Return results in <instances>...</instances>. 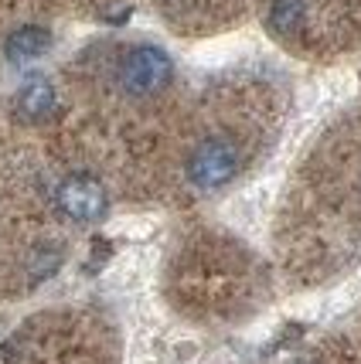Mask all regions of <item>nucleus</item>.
<instances>
[{
  "label": "nucleus",
  "mask_w": 361,
  "mask_h": 364,
  "mask_svg": "<svg viewBox=\"0 0 361 364\" xmlns=\"http://www.w3.org/2000/svg\"><path fill=\"white\" fill-rule=\"evenodd\" d=\"M48 45H51V34H48L45 28L28 24V28H17V31L7 38L4 51H7L11 62H31V58H38V55H45Z\"/></svg>",
  "instance_id": "obj_4"
},
{
  "label": "nucleus",
  "mask_w": 361,
  "mask_h": 364,
  "mask_svg": "<svg viewBox=\"0 0 361 364\" xmlns=\"http://www.w3.org/2000/svg\"><path fill=\"white\" fill-rule=\"evenodd\" d=\"M174 75V65L167 58V51H160L154 45H137L130 48L120 62V89L133 99L143 95H157L160 89H167V82Z\"/></svg>",
  "instance_id": "obj_2"
},
{
  "label": "nucleus",
  "mask_w": 361,
  "mask_h": 364,
  "mask_svg": "<svg viewBox=\"0 0 361 364\" xmlns=\"http://www.w3.org/2000/svg\"><path fill=\"white\" fill-rule=\"evenodd\" d=\"M55 208L65 222L75 225H93L106 215V191L93 177H68L62 181V188L55 191Z\"/></svg>",
  "instance_id": "obj_3"
},
{
  "label": "nucleus",
  "mask_w": 361,
  "mask_h": 364,
  "mask_svg": "<svg viewBox=\"0 0 361 364\" xmlns=\"http://www.w3.org/2000/svg\"><path fill=\"white\" fill-rule=\"evenodd\" d=\"M242 167V150L232 136H208L188 154L184 174L191 188L198 191H219L225 188Z\"/></svg>",
  "instance_id": "obj_1"
},
{
  "label": "nucleus",
  "mask_w": 361,
  "mask_h": 364,
  "mask_svg": "<svg viewBox=\"0 0 361 364\" xmlns=\"http://www.w3.org/2000/svg\"><path fill=\"white\" fill-rule=\"evenodd\" d=\"M55 109V89L45 79H28L24 89L17 92V112L24 119H45Z\"/></svg>",
  "instance_id": "obj_5"
},
{
  "label": "nucleus",
  "mask_w": 361,
  "mask_h": 364,
  "mask_svg": "<svg viewBox=\"0 0 361 364\" xmlns=\"http://www.w3.org/2000/svg\"><path fill=\"white\" fill-rule=\"evenodd\" d=\"M303 17H307L303 0H273V4H269V17H266V21H269V31H273V34L290 38V34L300 31Z\"/></svg>",
  "instance_id": "obj_6"
}]
</instances>
